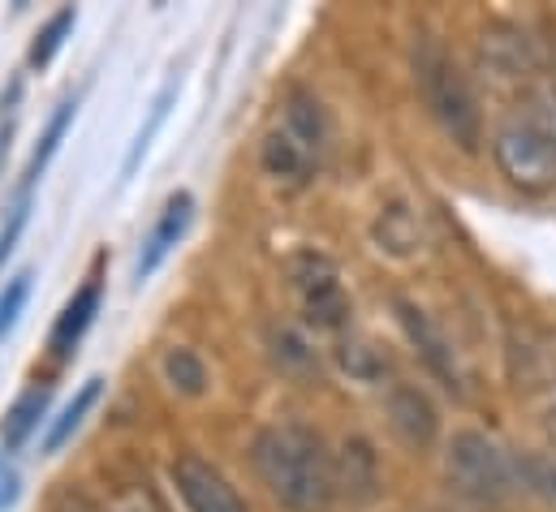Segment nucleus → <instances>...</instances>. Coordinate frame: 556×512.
<instances>
[{"mask_svg": "<svg viewBox=\"0 0 556 512\" xmlns=\"http://www.w3.org/2000/svg\"><path fill=\"white\" fill-rule=\"evenodd\" d=\"M190 220H194V199L181 190V194H173L168 203H164V212H160V220H155V229H151V238L142 242L139 251V263H135V280H147L164 258L173 255V246L186 238V229H190Z\"/></svg>", "mask_w": 556, "mask_h": 512, "instance_id": "8", "label": "nucleus"}, {"mask_svg": "<svg viewBox=\"0 0 556 512\" xmlns=\"http://www.w3.org/2000/svg\"><path fill=\"white\" fill-rule=\"evenodd\" d=\"M109 512H160V504L151 500V491H126V496H117V504Z\"/></svg>", "mask_w": 556, "mask_h": 512, "instance_id": "23", "label": "nucleus"}, {"mask_svg": "<svg viewBox=\"0 0 556 512\" xmlns=\"http://www.w3.org/2000/svg\"><path fill=\"white\" fill-rule=\"evenodd\" d=\"M496 168L531 194H544L556 185V121L540 108H522L505 117L492 133Z\"/></svg>", "mask_w": 556, "mask_h": 512, "instance_id": "3", "label": "nucleus"}, {"mask_svg": "<svg viewBox=\"0 0 556 512\" xmlns=\"http://www.w3.org/2000/svg\"><path fill=\"white\" fill-rule=\"evenodd\" d=\"M100 297H104L100 280H87V284L65 302V310L56 315V328H52V336H48V345H52L56 358H70V354L78 349V341L87 336V328H91L96 315H100Z\"/></svg>", "mask_w": 556, "mask_h": 512, "instance_id": "9", "label": "nucleus"}, {"mask_svg": "<svg viewBox=\"0 0 556 512\" xmlns=\"http://www.w3.org/2000/svg\"><path fill=\"white\" fill-rule=\"evenodd\" d=\"M164 380L177 387V392H186V396H199L207 387V367L190 349H168L164 354Z\"/></svg>", "mask_w": 556, "mask_h": 512, "instance_id": "17", "label": "nucleus"}, {"mask_svg": "<svg viewBox=\"0 0 556 512\" xmlns=\"http://www.w3.org/2000/svg\"><path fill=\"white\" fill-rule=\"evenodd\" d=\"M26 297H30V271L13 276V280L4 284V293H0V336L13 332V323H17L22 306H26Z\"/></svg>", "mask_w": 556, "mask_h": 512, "instance_id": "21", "label": "nucleus"}, {"mask_svg": "<svg viewBox=\"0 0 556 512\" xmlns=\"http://www.w3.org/2000/svg\"><path fill=\"white\" fill-rule=\"evenodd\" d=\"M17 500V474L9 465H0V512Z\"/></svg>", "mask_w": 556, "mask_h": 512, "instance_id": "25", "label": "nucleus"}, {"mask_svg": "<svg viewBox=\"0 0 556 512\" xmlns=\"http://www.w3.org/2000/svg\"><path fill=\"white\" fill-rule=\"evenodd\" d=\"M173 87H164L160 95H155V104H151V113H147V121H142V129L135 133V142H130V151H126V159H122V177H135L142 164V155H147V146H151V138L160 133V126H164V117H168V104H173Z\"/></svg>", "mask_w": 556, "mask_h": 512, "instance_id": "16", "label": "nucleus"}, {"mask_svg": "<svg viewBox=\"0 0 556 512\" xmlns=\"http://www.w3.org/2000/svg\"><path fill=\"white\" fill-rule=\"evenodd\" d=\"M341 362H345V371L358 375V380H380V375L389 371V358H384L376 345H367V341H345Z\"/></svg>", "mask_w": 556, "mask_h": 512, "instance_id": "20", "label": "nucleus"}, {"mask_svg": "<svg viewBox=\"0 0 556 512\" xmlns=\"http://www.w3.org/2000/svg\"><path fill=\"white\" fill-rule=\"evenodd\" d=\"M100 380H87V384L74 392V400L52 418V426H48V435H43V452H61L70 439H74V431L83 426V418L91 413V405L100 400Z\"/></svg>", "mask_w": 556, "mask_h": 512, "instance_id": "14", "label": "nucleus"}, {"mask_svg": "<svg viewBox=\"0 0 556 512\" xmlns=\"http://www.w3.org/2000/svg\"><path fill=\"white\" fill-rule=\"evenodd\" d=\"M255 470L264 478V487L273 491L280 509L289 512H324L337 496V461L328 452V444L298 426H264L255 435Z\"/></svg>", "mask_w": 556, "mask_h": 512, "instance_id": "1", "label": "nucleus"}, {"mask_svg": "<svg viewBox=\"0 0 556 512\" xmlns=\"http://www.w3.org/2000/svg\"><path fill=\"white\" fill-rule=\"evenodd\" d=\"M48 400H52L48 387H30V392H22V396L13 400V409H9L4 422H0L4 448H22V444L30 439V431H35V426L43 422V413H48Z\"/></svg>", "mask_w": 556, "mask_h": 512, "instance_id": "13", "label": "nucleus"}, {"mask_svg": "<svg viewBox=\"0 0 556 512\" xmlns=\"http://www.w3.org/2000/svg\"><path fill=\"white\" fill-rule=\"evenodd\" d=\"M315 164H319V159H315L289 129H273V133L264 138V172H268V177L289 181V185H302V181H311Z\"/></svg>", "mask_w": 556, "mask_h": 512, "instance_id": "11", "label": "nucleus"}, {"mask_svg": "<svg viewBox=\"0 0 556 512\" xmlns=\"http://www.w3.org/2000/svg\"><path fill=\"white\" fill-rule=\"evenodd\" d=\"M70 30H74V9H61V13H52V17L43 22L39 39L30 43V69H43V65H52V56H56V52H61V43L70 39Z\"/></svg>", "mask_w": 556, "mask_h": 512, "instance_id": "18", "label": "nucleus"}, {"mask_svg": "<svg viewBox=\"0 0 556 512\" xmlns=\"http://www.w3.org/2000/svg\"><path fill=\"white\" fill-rule=\"evenodd\" d=\"M531 478H535V487L556 504V465H531Z\"/></svg>", "mask_w": 556, "mask_h": 512, "instance_id": "24", "label": "nucleus"}, {"mask_svg": "<svg viewBox=\"0 0 556 512\" xmlns=\"http://www.w3.org/2000/svg\"><path fill=\"white\" fill-rule=\"evenodd\" d=\"M285 129H289L315 159L324 155V146H328V126H324V108H319L315 95L289 91V100H285Z\"/></svg>", "mask_w": 556, "mask_h": 512, "instance_id": "12", "label": "nucleus"}, {"mask_svg": "<svg viewBox=\"0 0 556 512\" xmlns=\"http://www.w3.org/2000/svg\"><path fill=\"white\" fill-rule=\"evenodd\" d=\"M415 78H418V91H422V104L440 121V129L462 151H479V142H483L479 100H475L470 78L462 74V65L435 39H422L415 48Z\"/></svg>", "mask_w": 556, "mask_h": 512, "instance_id": "2", "label": "nucleus"}, {"mask_svg": "<svg viewBox=\"0 0 556 512\" xmlns=\"http://www.w3.org/2000/svg\"><path fill=\"white\" fill-rule=\"evenodd\" d=\"M389 418H393V431H397L406 444H415V448H427V444L435 439V426H440L431 400L410 384H397L389 392Z\"/></svg>", "mask_w": 556, "mask_h": 512, "instance_id": "10", "label": "nucleus"}, {"mask_svg": "<svg viewBox=\"0 0 556 512\" xmlns=\"http://www.w3.org/2000/svg\"><path fill=\"white\" fill-rule=\"evenodd\" d=\"M74 121V100H65L56 113H52V121L43 129V138H39V146H35V155H30V164H26V190L43 177V168H48V159L56 155V146H61V138H65V129Z\"/></svg>", "mask_w": 556, "mask_h": 512, "instance_id": "15", "label": "nucleus"}, {"mask_svg": "<svg viewBox=\"0 0 556 512\" xmlns=\"http://www.w3.org/2000/svg\"><path fill=\"white\" fill-rule=\"evenodd\" d=\"M397 315H402V323H406V336L415 341L418 358L444 380L448 387H462V367H457V354H453V345H448V336L431 323V315L427 310H418L410 302H397Z\"/></svg>", "mask_w": 556, "mask_h": 512, "instance_id": "7", "label": "nucleus"}, {"mask_svg": "<svg viewBox=\"0 0 556 512\" xmlns=\"http://www.w3.org/2000/svg\"><path fill=\"white\" fill-rule=\"evenodd\" d=\"M444 470L457 491L479 500H505L522 483V465L483 431H457L444 457Z\"/></svg>", "mask_w": 556, "mask_h": 512, "instance_id": "4", "label": "nucleus"}, {"mask_svg": "<svg viewBox=\"0 0 556 512\" xmlns=\"http://www.w3.org/2000/svg\"><path fill=\"white\" fill-rule=\"evenodd\" d=\"M26 220H30V190H22V199L9 207V220L0 225V267H4V258L13 255V246H17L22 229H26Z\"/></svg>", "mask_w": 556, "mask_h": 512, "instance_id": "22", "label": "nucleus"}, {"mask_svg": "<svg viewBox=\"0 0 556 512\" xmlns=\"http://www.w3.org/2000/svg\"><path fill=\"white\" fill-rule=\"evenodd\" d=\"M173 483H177V496L186 500L190 512H251L247 500L238 496V487L216 465H207L203 457H177Z\"/></svg>", "mask_w": 556, "mask_h": 512, "instance_id": "6", "label": "nucleus"}, {"mask_svg": "<svg viewBox=\"0 0 556 512\" xmlns=\"http://www.w3.org/2000/svg\"><path fill=\"white\" fill-rule=\"evenodd\" d=\"M544 431H548V439L556 444V405L548 409V418H544Z\"/></svg>", "mask_w": 556, "mask_h": 512, "instance_id": "26", "label": "nucleus"}, {"mask_svg": "<svg viewBox=\"0 0 556 512\" xmlns=\"http://www.w3.org/2000/svg\"><path fill=\"white\" fill-rule=\"evenodd\" d=\"M289 280H293V289L302 297V310L315 328L337 332V328L350 323V297H345V284H341V271H337L332 258L315 255V251L293 255L289 258Z\"/></svg>", "mask_w": 556, "mask_h": 512, "instance_id": "5", "label": "nucleus"}, {"mask_svg": "<svg viewBox=\"0 0 556 512\" xmlns=\"http://www.w3.org/2000/svg\"><path fill=\"white\" fill-rule=\"evenodd\" d=\"M376 233H380V242H384V246H389L393 255H415V246H418V225H415V216H410L406 207H389V212L380 216Z\"/></svg>", "mask_w": 556, "mask_h": 512, "instance_id": "19", "label": "nucleus"}]
</instances>
